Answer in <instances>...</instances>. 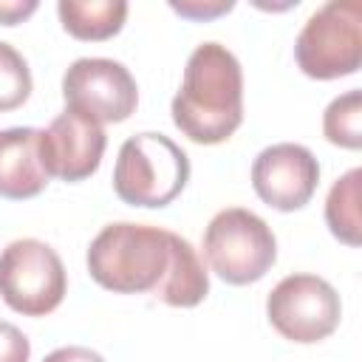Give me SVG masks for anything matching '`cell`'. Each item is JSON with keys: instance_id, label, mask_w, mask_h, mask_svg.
I'll return each mask as SVG.
<instances>
[{"instance_id": "obj_1", "label": "cell", "mask_w": 362, "mask_h": 362, "mask_svg": "<svg viewBox=\"0 0 362 362\" xmlns=\"http://www.w3.org/2000/svg\"><path fill=\"white\" fill-rule=\"evenodd\" d=\"M173 124L195 144H221L243 122V71L221 42H201L170 105Z\"/></svg>"}, {"instance_id": "obj_2", "label": "cell", "mask_w": 362, "mask_h": 362, "mask_svg": "<svg viewBox=\"0 0 362 362\" xmlns=\"http://www.w3.org/2000/svg\"><path fill=\"white\" fill-rule=\"evenodd\" d=\"M175 243V232L150 223H107L88 246V272L116 294H158L173 272Z\"/></svg>"}, {"instance_id": "obj_3", "label": "cell", "mask_w": 362, "mask_h": 362, "mask_svg": "<svg viewBox=\"0 0 362 362\" xmlns=\"http://www.w3.org/2000/svg\"><path fill=\"white\" fill-rule=\"evenodd\" d=\"M189 181L187 153L164 133H136L119 147L113 189L130 206H167Z\"/></svg>"}, {"instance_id": "obj_4", "label": "cell", "mask_w": 362, "mask_h": 362, "mask_svg": "<svg viewBox=\"0 0 362 362\" xmlns=\"http://www.w3.org/2000/svg\"><path fill=\"white\" fill-rule=\"evenodd\" d=\"M204 257L223 283L246 286L260 280L274 266L277 240L260 215L243 206H229L206 223Z\"/></svg>"}, {"instance_id": "obj_5", "label": "cell", "mask_w": 362, "mask_h": 362, "mask_svg": "<svg viewBox=\"0 0 362 362\" xmlns=\"http://www.w3.org/2000/svg\"><path fill=\"white\" fill-rule=\"evenodd\" d=\"M294 59L311 79L356 74L362 65V3L331 0L320 6L297 34Z\"/></svg>"}, {"instance_id": "obj_6", "label": "cell", "mask_w": 362, "mask_h": 362, "mask_svg": "<svg viewBox=\"0 0 362 362\" xmlns=\"http://www.w3.org/2000/svg\"><path fill=\"white\" fill-rule=\"evenodd\" d=\"M65 288V266L48 243L17 238L0 252V297L11 311L45 317L62 303Z\"/></svg>"}, {"instance_id": "obj_7", "label": "cell", "mask_w": 362, "mask_h": 362, "mask_svg": "<svg viewBox=\"0 0 362 362\" xmlns=\"http://www.w3.org/2000/svg\"><path fill=\"white\" fill-rule=\"evenodd\" d=\"M266 314L272 328L283 339L311 345L337 331L342 303L337 288L325 277L288 274L269 291Z\"/></svg>"}, {"instance_id": "obj_8", "label": "cell", "mask_w": 362, "mask_h": 362, "mask_svg": "<svg viewBox=\"0 0 362 362\" xmlns=\"http://www.w3.org/2000/svg\"><path fill=\"white\" fill-rule=\"evenodd\" d=\"M62 96L68 110L99 124L124 122L139 105L133 74L107 57H82L71 62L62 76Z\"/></svg>"}, {"instance_id": "obj_9", "label": "cell", "mask_w": 362, "mask_h": 362, "mask_svg": "<svg viewBox=\"0 0 362 362\" xmlns=\"http://www.w3.org/2000/svg\"><path fill=\"white\" fill-rule=\"evenodd\" d=\"M320 184L314 153L294 141H280L257 153L252 164V187L257 198L280 212H294L311 201Z\"/></svg>"}, {"instance_id": "obj_10", "label": "cell", "mask_w": 362, "mask_h": 362, "mask_svg": "<svg viewBox=\"0 0 362 362\" xmlns=\"http://www.w3.org/2000/svg\"><path fill=\"white\" fill-rule=\"evenodd\" d=\"M105 147L107 136L102 124L68 107L48 124V130H40V158L48 175H57L68 184L93 175L102 164Z\"/></svg>"}, {"instance_id": "obj_11", "label": "cell", "mask_w": 362, "mask_h": 362, "mask_svg": "<svg viewBox=\"0 0 362 362\" xmlns=\"http://www.w3.org/2000/svg\"><path fill=\"white\" fill-rule=\"evenodd\" d=\"M48 170L40 158L37 127L0 130V195L8 201H25L48 187Z\"/></svg>"}, {"instance_id": "obj_12", "label": "cell", "mask_w": 362, "mask_h": 362, "mask_svg": "<svg viewBox=\"0 0 362 362\" xmlns=\"http://www.w3.org/2000/svg\"><path fill=\"white\" fill-rule=\"evenodd\" d=\"M57 14L62 28L76 40H107L122 31L127 17L124 0H59Z\"/></svg>"}, {"instance_id": "obj_13", "label": "cell", "mask_w": 362, "mask_h": 362, "mask_svg": "<svg viewBox=\"0 0 362 362\" xmlns=\"http://www.w3.org/2000/svg\"><path fill=\"white\" fill-rule=\"evenodd\" d=\"M206 294H209V274L204 269V260L198 257V252L192 249V243L178 235L173 272H170V277L164 280V286L158 288L156 297L161 303L173 305V308H192Z\"/></svg>"}, {"instance_id": "obj_14", "label": "cell", "mask_w": 362, "mask_h": 362, "mask_svg": "<svg viewBox=\"0 0 362 362\" xmlns=\"http://www.w3.org/2000/svg\"><path fill=\"white\" fill-rule=\"evenodd\" d=\"M359 181L362 170L354 167L342 178L334 181L328 198H325V223L334 238H339L348 246H359Z\"/></svg>"}, {"instance_id": "obj_15", "label": "cell", "mask_w": 362, "mask_h": 362, "mask_svg": "<svg viewBox=\"0 0 362 362\" xmlns=\"http://www.w3.org/2000/svg\"><path fill=\"white\" fill-rule=\"evenodd\" d=\"M322 133L337 147H348V150L362 147V93L359 90H348L325 107Z\"/></svg>"}, {"instance_id": "obj_16", "label": "cell", "mask_w": 362, "mask_h": 362, "mask_svg": "<svg viewBox=\"0 0 362 362\" xmlns=\"http://www.w3.org/2000/svg\"><path fill=\"white\" fill-rule=\"evenodd\" d=\"M31 96V71L25 57L0 40V113L20 107Z\"/></svg>"}, {"instance_id": "obj_17", "label": "cell", "mask_w": 362, "mask_h": 362, "mask_svg": "<svg viewBox=\"0 0 362 362\" xmlns=\"http://www.w3.org/2000/svg\"><path fill=\"white\" fill-rule=\"evenodd\" d=\"M28 356H31L28 337L17 325L0 320V362H28Z\"/></svg>"}, {"instance_id": "obj_18", "label": "cell", "mask_w": 362, "mask_h": 362, "mask_svg": "<svg viewBox=\"0 0 362 362\" xmlns=\"http://www.w3.org/2000/svg\"><path fill=\"white\" fill-rule=\"evenodd\" d=\"M170 8L181 17H189V20H212V17H221L226 11L235 8L232 0H173Z\"/></svg>"}, {"instance_id": "obj_19", "label": "cell", "mask_w": 362, "mask_h": 362, "mask_svg": "<svg viewBox=\"0 0 362 362\" xmlns=\"http://www.w3.org/2000/svg\"><path fill=\"white\" fill-rule=\"evenodd\" d=\"M37 11V0H0V23L17 25Z\"/></svg>"}, {"instance_id": "obj_20", "label": "cell", "mask_w": 362, "mask_h": 362, "mask_svg": "<svg viewBox=\"0 0 362 362\" xmlns=\"http://www.w3.org/2000/svg\"><path fill=\"white\" fill-rule=\"evenodd\" d=\"M42 362H105V359H102V354H96L85 345H65V348L51 351Z\"/></svg>"}]
</instances>
